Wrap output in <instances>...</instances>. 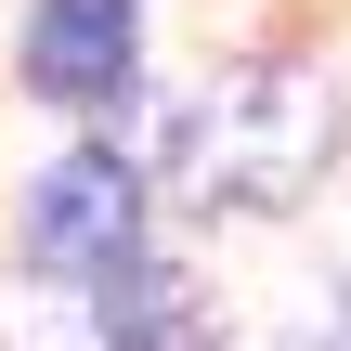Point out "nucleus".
Masks as SVG:
<instances>
[{"label":"nucleus","mask_w":351,"mask_h":351,"mask_svg":"<svg viewBox=\"0 0 351 351\" xmlns=\"http://www.w3.org/2000/svg\"><path fill=\"white\" fill-rule=\"evenodd\" d=\"M130 234H143V182H130V156H65V169H39V195H26V261L39 274H130Z\"/></svg>","instance_id":"1"},{"label":"nucleus","mask_w":351,"mask_h":351,"mask_svg":"<svg viewBox=\"0 0 351 351\" xmlns=\"http://www.w3.org/2000/svg\"><path fill=\"white\" fill-rule=\"evenodd\" d=\"M104 300H117V351H182V339H195V313H182V274H117Z\"/></svg>","instance_id":"3"},{"label":"nucleus","mask_w":351,"mask_h":351,"mask_svg":"<svg viewBox=\"0 0 351 351\" xmlns=\"http://www.w3.org/2000/svg\"><path fill=\"white\" fill-rule=\"evenodd\" d=\"M143 52V0H39L26 13V91L39 104H117Z\"/></svg>","instance_id":"2"},{"label":"nucleus","mask_w":351,"mask_h":351,"mask_svg":"<svg viewBox=\"0 0 351 351\" xmlns=\"http://www.w3.org/2000/svg\"><path fill=\"white\" fill-rule=\"evenodd\" d=\"M326 351H351V300H339V339H326Z\"/></svg>","instance_id":"4"}]
</instances>
